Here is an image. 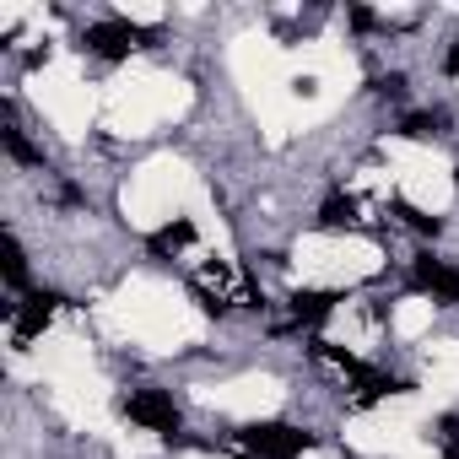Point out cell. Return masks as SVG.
Wrapping results in <instances>:
<instances>
[{
  "instance_id": "cell-1",
  "label": "cell",
  "mask_w": 459,
  "mask_h": 459,
  "mask_svg": "<svg viewBox=\"0 0 459 459\" xmlns=\"http://www.w3.org/2000/svg\"><path fill=\"white\" fill-rule=\"evenodd\" d=\"M195 292H200V308H211V314L249 308V303H255V292H249L244 271H238V265H227V260H211V265L195 276Z\"/></svg>"
},
{
  "instance_id": "cell-2",
  "label": "cell",
  "mask_w": 459,
  "mask_h": 459,
  "mask_svg": "<svg viewBox=\"0 0 459 459\" xmlns=\"http://www.w3.org/2000/svg\"><path fill=\"white\" fill-rule=\"evenodd\" d=\"M238 448H249L260 459H298L303 448H314V432L287 427V421H249V427H238Z\"/></svg>"
},
{
  "instance_id": "cell-3",
  "label": "cell",
  "mask_w": 459,
  "mask_h": 459,
  "mask_svg": "<svg viewBox=\"0 0 459 459\" xmlns=\"http://www.w3.org/2000/svg\"><path fill=\"white\" fill-rule=\"evenodd\" d=\"M125 416L130 421H141L146 432H162V437H178V405L162 394V389H130L125 394Z\"/></svg>"
},
{
  "instance_id": "cell-4",
  "label": "cell",
  "mask_w": 459,
  "mask_h": 459,
  "mask_svg": "<svg viewBox=\"0 0 459 459\" xmlns=\"http://www.w3.org/2000/svg\"><path fill=\"white\" fill-rule=\"evenodd\" d=\"M141 39H152L146 28H130V22H119V17H108V22H92L87 33H82V44L92 49V55H103V60H125Z\"/></svg>"
},
{
  "instance_id": "cell-5",
  "label": "cell",
  "mask_w": 459,
  "mask_h": 459,
  "mask_svg": "<svg viewBox=\"0 0 459 459\" xmlns=\"http://www.w3.org/2000/svg\"><path fill=\"white\" fill-rule=\"evenodd\" d=\"M411 281H416V292H432L437 303H459V271L437 255H416Z\"/></svg>"
},
{
  "instance_id": "cell-6",
  "label": "cell",
  "mask_w": 459,
  "mask_h": 459,
  "mask_svg": "<svg viewBox=\"0 0 459 459\" xmlns=\"http://www.w3.org/2000/svg\"><path fill=\"white\" fill-rule=\"evenodd\" d=\"M55 308H60V298L55 292H28V303H17V341H33V335H44L49 330V319H55Z\"/></svg>"
},
{
  "instance_id": "cell-7",
  "label": "cell",
  "mask_w": 459,
  "mask_h": 459,
  "mask_svg": "<svg viewBox=\"0 0 459 459\" xmlns=\"http://www.w3.org/2000/svg\"><path fill=\"white\" fill-rule=\"evenodd\" d=\"M314 362L325 368V373H335L341 384H362L368 378V368L351 357V351H341V346H330V341H314Z\"/></svg>"
},
{
  "instance_id": "cell-8",
  "label": "cell",
  "mask_w": 459,
  "mask_h": 459,
  "mask_svg": "<svg viewBox=\"0 0 459 459\" xmlns=\"http://www.w3.org/2000/svg\"><path fill=\"white\" fill-rule=\"evenodd\" d=\"M335 303H341V292H314V287L292 292V314H298V325H325V319L335 314Z\"/></svg>"
},
{
  "instance_id": "cell-9",
  "label": "cell",
  "mask_w": 459,
  "mask_h": 459,
  "mask_svg": "<svg viewBox=\"0 0 459 459\" xmlns=\"http://www.w3.org/2000/svg\"><path fill=\"white\" fill-rule=\"evenodd\" d=\"M189 244H195V221H184V216L152 233V255H157V260H173V255H184Z\"/></svg>"
},
{
  "instance_id": "cell-10",
  "label": "cell",
  "mask_w": 459,
  "mask_h": 459,
  "mask_svg": "<svg viewBox=\"0 0 459 459\" xmlns=\"http://www.w3.org/2000/svg\"><path fill=\"white\" fill-rule=\"evenodd\" d=\"M319 227H325V233H341V227H357V200H346V195H330V200L319 205Z\"/></svg>"
},
{
  "instance_id": "cell-11",
  "label": "cell",
  "mask_w": 459,
  "mask_h": 459,
  "mask_svg": "<svg viewBox=\"0 0 459 459\" xmlns=\"http://www.w3.org/2000/svg\"><path fill=\"white\" fill-rule=\"evenodd\" d=\"M0 255H6V281H12V287H22V281H28V255H22L17 233L0 238Z\"/></svg>"
},
{
  "instance_id": "cell-12",
  "label": "cell",
  "mask_w": 459,
  "mask_h": 459,
  "mask_svg": "<svg viewBox=\"0 0 459 459\" xmlns=\"http://www.w3.org/2000/svg\"><path fill=\"white\" fill-rule=\"evenodd\" d=\"M394 211L405 216V227H411V233H421V238H437V233H443V221H437V216H427V211H416V205H405V200H400Z\"/></svg>"
},
{
  "instance_id": "cell-13",
  "label": "cell",
  "mask_w": 459,
  "mask_h": 459,
  "mask_svg": "<svg viewBox=\"0 0 459 459\" xmlns=\"http://www.w3.org/2000/svg\"><path fill=\"white\" fill-rule=\"evenodd\" d=\"M437 130H443L437 114H405V119H400V135H411V141H427V135H437Z\"/></svg>"
},
{
  "instance_id": "cell-14",
  "label": "cell",
  "mask_w": 459,
  "mask_h": 459,
  "mask_svg": "<svg viewBox=\"0 0 459 459\" xmlns=\"http://www.w3.org/2000/svg\"><path fill=\"white\" fill-rule=\"evenodd\" d=\"M0 141H6V152H12L17 162H44V157H39V152H33L28 141H22V130H12V125H6V130H0Z\"/></svg>"
},
{
  "instance_id": "cell-15",
  "label": "cell",
  "mask_w": 459,
  "mask_h": 459,
  "mask_svg": "<svg viewBox=\"0 0 459 459\" xmlns=\"http://www.w3.org/2000/svg\"><path fill=\"white\" fill-rule=\"evenodd\" d=\"M373 92H384V98H400V92H405V76H400V71H389V76H378V82H373Z\"/></svg>"
},
{
  "instance_id": "cell-16",
  "label": "cell",
  "mask_w": 459,
  "mask_h": 459,
  "mask_svg": "<svg viewBox=\"0 0 459 459\" xmlns=\"http://www.w3.org/2000/svg\"><path fill=\"white\" fill-rule=\"evenodd\" d=\"M443 71H448V76H459V39L448 44V55H443Z\"/></svg>"
}]
</instances>
